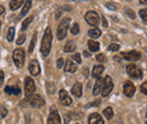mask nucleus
<instances>
[{
	"label": "nucleus",
	"mask_w": 147,
	"mask_h": 124,
	"mask_svg": "<svg viewBox=\"0 0 147 124\" xmlns=\"http://www.w3.org/2000/svg\"><path fill=\"white\" fill-rule=\"evenodd\" d=\"M25 40H26V36L24 35V34H22V35L18 37V40H17V44H18V45H22V44L25 42Z\"/></svg>",
	"instance_id": "nucleus-36"
},
{
	"label": "nucleus",
	"mask_w": 147,
	"mask_h": 124,
	"mask_svg": "<svg viewBox=\"0 0 147 124\" xmlns=\"http://www.w3.org/2000/svg\"><path fill=\"white\" fill-rule=\"evenodd\" d=\"M75 50H76V44L74 43L73 41H69V42H67L65 44V48H63V51L65 52L70 53V52H74Z\"/></svg>",
	"instance_id": "nucleus-20"
},
{
	"label": "nucleus",
	"mask_w": 147,
	"mask_h": 124,
	"mask_svg": "<svg viewBox=\"0 0 147 124\" xmlns=\"http://www.w3.org/2000/svg\"><path fill=\"white\" fill-rule=\"evenodd\" d=\"M5 91L7 94H9V95H15V96L20 94V89L18 87H11V86H7L5 88Z\"/></svg>",
	"instance_id": "nucleus-21"
},
{
	"label": "nucleus",
	"mask_w": 147,
	"mask_h": 124,
	"mask_svg": "<svg viewBox=\"0 0 147 124\" xmlns=\"http://www.w3.org/2000/svg\"><path fill=\"white\" fill-rule=\"evenodd\" d=\"M24 86H25V95H26L27 97H30L31 95H33V92H34V90H35V84H34V80H33L31 77H27V78L25 79Z\"/></svg>",
	"instance_id": "nucleus-7"
},
{
	"label": "nucleus",
	"mask_w": 147,
	"mask_h": 124,
	"mask_svg": "<svg viewBox=\"0 0 147 124\" xmlns=\"http://www.w3.org/2000/svg\"><path fill=\"white\" fill-rule=\"evenodd\" d=\"M14 36H15V28H14V27H10V28L8 29L7 40H8L9 42H13V40H14Z\"/></svg>",
	"instance_id": "nucleus-28"
},
{
	"label": "nucleus",
	"mask_w": 147,
	"mask_h": 124,
	"mask_svg": "<svg viewBox=\"0 0 147 124\" xmlns=\"http://www.w3.org/2000/svg\"><path fill=\"white\" fill-rule=\"evenodd\" d=\"M3 77H5L3 71H0V87H1V86H2V84H3Z\"/></svg>",
	"instance_id": "nucleus-41"
},
{
	"label": "nucleus",
	"mask_w": 147,
	"mask_h": 124,
	"mask_svg": "<svg viewBox=\"0 0 147 124\" xmlns=\"http://www.w3.org/2000/svg\"><path fill=\"white\" fill-rule=\"evenodd\" d=\"M88 124H104V122L98 113H93L88 117Z\"/></svg>",
	"instance_id": "nucleus-14"
},
{
	"label": "nucleus",
	"mask_w": 147,
	"mask_h": 124,
	"mask_svg": "<svg viewBox=\"0 0 147 124\" xmlns=\"http://www.w3.org/2000/svg\"><path fill=\"white\" fill-rule=\"evenodd\" d=\"M135 86H134V84L132 82H130V81H127L126 84H125V86H123V92H125V95L127 96V97H131V96H134V94H135Z\"/></svg>",
	"instance_id": "nucleus-13"
},
{
	"label": "nucleus",
	"mask_w": 147,
	"mask_h": 124,
	"mask_svg": "<svg viewBox=\"0 0 147 124\" xmlns=\"http://www.w3.org/2000/svg\"><path fill=\"white\" fill-rule=\"evenodd\" d=\"M119 49H120V45L117 44V43H112V44H110V45L108 46V50H109V51H118Z\"/></svg>",
	"instance_id": "nucleus-31"
},
{
	"label": "nucleus",
	"mask_w": 147,
	"mask_h": 124,
	"mask_svg": "<svg viewBox=\"0 0 147 124\" xmlns=\"http://www.w3.org/2000/svg\"><path fill=\"white\" fill-rule=\"evenodd\" d=\"M33 16H31V17H28V18H26L24 21H23V24H22V31H25L27 27H28V25L33 21Z\"/></svg>",
	"instance_id": "nucleus-26"
},
{
	"label": "nucleus",
	"mask_w": 147,
	"mask_h": 124,
	"mask_svg": "<svg viewBox=\"0 0 147 124\" xmlns=\"http://www.w3.org/2000/svg\"><path fill=\"white\" fill-rule=\"evenodd\" d=\"M71 92H73L74 96L80 97L82 94H83V86H82V84L80 82H76L73 86V88H71Z\"/></svg>",
	"instance_id": "nucleus-16"
},
{
	"label": "nucleus",
	"mask_w": 147,
	"mask_h": 124,
	"mask_svg": "<svg viewBox=\"0 0 147 124\" xmlns=\"http://www.w3.org/2000/svg\"><path fill=\"white\" fill-rule=\"evenodd\" d=\"M88 36L90 37H92V38H97V37H100L101 36V31L98 29V28H92V29H90L88 31Z\"/></svg>",
	"instance_id": "nucleus-24"
},
{
	"label": "nucleus",
	"mask_w": 147,
	"mask_h": 124,
	"mask_svg": "<svg viewBox=\"0 0 147 124\" xmlns=\"http://www.w3.org/2000/svg\"><path fill=\"white\" fill-rule=\"evenodd\" d=\"M28 71L31 72V74L32 76H38L40 74V64H38V62H37L36 60H32L31 62H30V64H28Z\"/></svg>",
	"instance_id": "nucleus-12"
},
{
	"label": "nucleus",
	"mask_w": 147,
	"mask_h": 124,
	"mask_svg": "<svg viewBox=\"0 0 147 124\" xmlns=\"http://www.w3.org/2000/svg\"><path fill=\"white\" fill-rule=\"evenodd\" d=\"M139 2L142 5H147V0H139Z\"/></svg>",
	"instance_id": "nucleus-44"
},
{
	"label": "nucleus",
	"mask_w": 147,
	"mask_h": 124,
	"mask_svg": "<svg viewBox=\"0 0 147 124\" xmlns=\"http://www.w3.org/2000/svg\"><path fill=\"white\" fill-rule=\"evenodd\" d=\"M85 20L91 25V26H97L100 21V16L95 11H87L85 15Z\"/></svg>",
	"instance_id": "nucleus-6"
},
{
	"label": "nucleus",
	"mask_w": 147,
	"mask_h": 124,
	"mask_svg": "<svg viewBox=\"0 0 147 124\" xmlns=\"http://www.w3.org/2000/svg\"><path fill=\"white\" fill-rule=\"evenodd\" d=\"M103 71H104V67L102 66V64H98V66H95L94 68H93V71H92V77L93 78H98V77H101V74L103 73Z\"/></svg>",
	"instance_id": "nucleus-17"
},
{
	"label": "nucleus",
	"mask_w": 147,
	"mask_h": 124,
	"mask_svg": "<svg viewBox=\"0 0 147 124\" xmlns=\"http://www.w3.org/2000/svg\"><path fill=\"white\" fill-rule=\"evenodd\" d=\"M103 80H104V79H102L101 77L97 78V80H96V82H95V85H94V89H93V95H94V96H97V95L101 92L102 86H103Z\"/></svg>",
	"instance_id": "nucleus-15"
},
{
	"label": "nucleus",
	"mask_w": 147,
	"mask_h": 124,
	"mask_svg": "<svg viewBox=\"0 0 147 124\" xmlns=\"http://www.w3.org/2000/svg\"><path fill=\"white\" fill-rule=\"evenodd\" d=\"M31 6H32V0H25V3H24V6L22 8V11H20V17H24L28 13Z\"/></svg>",
	"instance_id": "nucleus-19"
},
{
	"label": "nucleus",
	"mask_w": 147,
	"mask_h": 124,
	"mask_svg": "<svg viewBox=\"0 0 147 124\" xmlns=\"http://www.w3.org/2000/svg\"><path fill=\"white\" fill-rule=\"evenodd\" d=\"M84 55H85V56H90V55H91V54L88 53V52H87V51H85V52H84Z\"/></svg>",
	"instance_id": "nucleus-45"
},
{
	"label": "nucleus",
	"mask_w": 147,
	"mask_h": 124,
	"mask_svg": "<svg viewBox=\"0 0 147 124\" xmlns=\"http://www.w3.org/2000/svg\"><path fill=\"white\" fill-rule=\"evenodd\" d=\"M76 124H78V123H76Z\"/></svg>",
	"instance_id": "nucleus-48"
},
{
	"label": "nucleus",
	"mask_w": 147,
	"mask_h": 124,
	"mask_svg": "<svg viewBox=\"0 0 147 124\" xmlns=\"http://www.w3.org/2000/svg\"><path fill=\"white\" fill-rule=\"evenodd\" d=\"M0 27H1V21H0Z\"/></svg>",
	"instance_id": "nucleus-46"
},
{
	"label": "nucleus",
	"mask_w": 147,
	"mask_h": 124,
	"mask_svg": "<svg viewBox=\"0 0 147 124\" xmlns=\"http://www.w3.org/2000/svg\"><path fill=\"white\" fill-rule=\"evenodd\" d=\"M51 44H52V32H51V28L48 27L44 32V35L42 38V44H41V53L44 58L48 56L50 53Z\"/></svg>",
	"instance_id": "nucleus-1"
},
{
	"label": "nucleus",
	"mask_w": 147,
	"mask_h": 124,
	"mask_svg": "<svg viewBox=\"0 0 147 124\" xmlns=\"http://www.w3.org/2000/svg\"><path fill=\"white\" fill-rule=\"evenodd\" d=\"M13 60L16 64V67H23L24 66V62H25V52L23 49H16L14 50V53H13Z\"/></svg>",
	"instance_id": "nucleus-3"
},
{
	"label": "nucleus",
	"mask_w": 147,
	"mask_h": 124,
	"mask_svg": "<svg viewBox=\"0 0 147 124\" xmlns=\"http://www.w3.org/2000/svg\"><path fill=\"white\" fill-rule=\"evenodd\" d=\"M105 7L111 9V10H115V9H117V6H115L114 3H111V2H107V3H105Z\"/></svg>",
	"instance_id": "nucleus-38"
},
{
	"label": "nucleus",
	"mask_w": 147,
	"mask_h": 124,
	"mask_svg": "<svg viewBox=\"0 0 147 124\" xmlns=\"http://www.w3.org/2000/svg\"><path fill=\"white\" fill-rule=\"evenodd\" d=\"M48 124H61V120L59 116V113L57 111V108L55 106L51 107L50 109V115L48 119Z\"/></svg>",
	"instance_id": "nucleus-8"
},
{
	"label": "nucleus",
	"mask_w": 147,
	"mask_h": 124,
	"mask_svg": "<svg viewBox=\"0 0 147 124\" xmlns=\"http://www.w3.org/2000/svg\"><path fill=\"white\" fill-rule=\"evenodd\" d=\"M76 70H77V66L71 60H67L66 61V66H65V71L74 73V72H76Z\"/></svg>",
	"instance_id": "nucleus-18"
},
{
	"label": "nucleus",
	"mask_w": 147,
	"mask_h": 124,
	"mask_svg": "<svg viewBox=\"0 0 147 124\" xmlns=\"http://www.w3.org/2000/svg\"><path fill=\"white\" fill-rule=\"evenodd\" d=\"M113 89V81L111 79L110 76H107L103 80V86H102V90H101V94L103 97H107Z\"/></svg>",
	"instance_id": "nucleus-4"
},
{
	"label": "nucleus",
	"mask_w": 147,
	"mask_h": 124,
	"mask_svg": "<svg viewBox=\"0 0 147 124\" xmlns=\"http://www.w3.org/2000/svg\"><path fill=\"white\" fill-rule=\"evenodd\" d=\"M103 115L108 119V120H111L113 117V109L111 107H107L104 111H103Z\"/></svg>",
	"instance_id": "nucleus-25"
},
{
	"label": "nucleus",
	"mask_w": 147,
	"mask_h": 124,
	"mask_svg": "<svg viewBox=\"0 0 147 124\" xmlns=\"http://www.w3.org/2000/svg\"><path fill=\"white\" fill-rule=\"evenodd\" d=\"M3 13H5V8L2 6H0V15H2Z\"/></svg>",
	"instance_id": "nucleus-43"
},
{
	"label": "nucleus",
	"mask_w": 147,
	"mask_h": 124,
	"mask_svg": "<svg viewBox=\"0 0 147 124\" xmlns=\"http://www.w3.org/2000/svg\"><path fill=\"white\" fill-rule=\"evenodd\" d=\"M70 32H71V34H73V35H77V34L79 33V25H78L77 23H75L73 26H71Z\"/></svg>",
	"instance_id": "nucleus-30"
},
{
	"label": "nucleus",
	"mask_w": 147,
	"mask_h": 124,
	"mask_svg": "<svg viewBox=\"0 0 147 124\" xmlns=\"http://www.w3.org/2000/svg\"><path fill=\"white\" fill-rule=\"evenodd\" d=\"M28 103L33 107H41L44 105V99L40 95H31L28 97Z\"/></svg>",
	"instance_id": "nucleus-9"
},
{
	"label": "nucleus",
	"mask_w": 147,
	"mask_h": 124,
	"mask_svg": "<svg viewBox=\"0 0 147 124\" xmlns=\"http://www.w3.org/2000/svg\"><path fill=\"white\" fill-rule=\"evenodd\" d=\"M122 58L128 60V61H137L142 58V54L138 51H130V52H123L122 53Z\"/></svg>",
	"instance_id": "nucleus-11"
},
{
	"label": "nucleus",
	"mask_w": 147,
	"mask_h": 124,
	"mask_svg": "<svg viewBox=\"0 0 147 124\" xmlns=\"http://www.w3.org/2000/svg\"><path fill=\"white\" fill-rule=\"evenodd\" d=\"M142 92L147 95V82H144V84L142 85Z\"/></svg>",
	"instance_id": "nucleus-40"
},
{
	"label": "nucleus",
	"mask_w": 147,
	"mask_h": 124,
	"mask_svg": "<svg viewBox=\"0 0 147 124\" xmlns=\"http://www.w3.org/2000/svg\"><path fill=\"white\" fill-rule=\"evenodd\" d=\"M7 113H8V112H7V109H6L5 107L0 106V116H1V117H6V116H7Z\"/></svg>",
	"instance_id": "nucleus-34"
},
{
	"label": "nucleus",
	"mask_w": 147,
	"mask_h": 124,
	"mask_svg": "<svg viewBox=\"0 0 147 124\" xmlns=\"http://www.w3.org/2000/svg\"><path fill=\"white\" fill-rule=\"evenodd\" d=\"M87 45H88V49L92 51V52H97L98 50H100V43H97V42H95V41H88V43H87Z\"/></svg>",
	"instance_id": "nucleus-22"
},
{
	"label": "nucleus",
	"mask_w": 147,
	"mask_h": 124,
	"mask_svg": "<svg viewBox=\"0 0 147 124\" xmlns=\"http://www.w3.org/2000/svg\"><path fill=\"white\" fill-rule=\"evenodd\" d=\"M96 60H97L98 62H104V61H105V55L102 53L97 54V55H96Z\"/></svg>",
	"instance_id": "nucleus-35"
},
{
	"label": "nucleus",
	"mask_w": 147,
	"mask_h": 124,
	"mask_svg": "<svg viewBox=\"0 0 147 124\" xmlns=\"http://www.w3.org/2000/svg\"><path fill=\"white\" fill-rule=\"evenodd\" d=\"M36 37H37V33L35 32V33L33 34L32 41H31V44H30V46H28V52H30V53H31V52L34 50V46H35V42H36Z\"/></svg>",
	"instance_id": "nucleus-27"
},
{
	"label": "nucleus",
	"mask_w": 147,
	"mask_h": 124,
	"mask_svg": "<svg viewBox=\"0 0 147 124\" xmlns=\"http://www.w3.org/2000/svg\"><path fill=\"white\" fill-rule=\"evenodd\" d=\"M71 58H73V60H75L77 63H80L82 62V58H80V54L79 53H75Z\"/></svg>",
	"instance_id": "nucleus-33"
},
{
	"label": "nucleus",
	"mask_w": 147,
	"mask_h": 124,
	"mask_svg": "<svg viewBox=\"0 0 147 124\" xmlns=\"http://www.w3.org/2000/svg\"><path fill=\"white\" fill-rule=\"evenodd\" d=\"M146 124H147V122H146Z\"/></svg>",
	"instance_id": "nucleus-49"
},
{
	"label": "nucleus",
	"mask_w": 147,
	"mask_h": 124,
	"mask_svg": "<svg viewBox=\"0 0 147 124\" xmlns=\"http://www.w3.org/2000/svg\"><path fill=\"white\" fill-rule=\"evenodd\" d=\"M102 23H103V26H104V27H108V23H107V19H105L104 17L102 18Z\"/></svg>",
	"instance_id": "nucleus-42"
},
{
	"label": "nucleus",
	"mask_w": 147,
	"mask_h": 124,
	"mask_svg": "<svg viewBox=\"0 0 147 124\" xmlns=\"http://www.w3.org/2000/svg\"><path fill=\"white\" fill-rule=\"evenodd\" d=\"M127 72L131 78H136V79H142L143 78V71L139 67L135 66V64H129L127 67Z\"/></svg>",
	"instance_id": "nucleus-5"
},
{
	"label": "nucleus",
	"mask_w": 147,
	"mask_h": 124,
	"mask_svg": "<svg viewBox=\"0 0 147 124\" xmlns=\"http://www.w3.org/2000/svg\"><path fill=\"white\" fill-rule=\"evenodd\" d=\"M63 63H65L63 59H62V58H60V59L57 61V67H58V69H61V68L63 67Z\"/></svg>",
	"instance_id": "nucleus-37"
},
{
	"label": "nucleus",
	"mask_w": 147,
	"mask_h": 124,
	"mask_svg": "<svg viewBox=\"0 0 147 124\" xmlns=\"http://www.w3.org/2000/svg\"><path fill=\"white\" fill-rule=\"evenodd\" d=\"M139 16L142 17L143 21L147 23V8H143L139 10Z\"/></svg>",
	"instance_id": "nucleus-29"
},
{
	"label": "nucleus",
	"mask_w": 147,
	"mask_h": 124,
	"mask_svg": "<svg viewBox=\"0 0 147 124\" xmlns=\"http://www.w3.org/2000/svg\"><path fill=\"white\" fill-rule=\"evenodd\" d=\"M125 13H126V15H128V16L131 18V19H135V18H136V15H135L134 10H131L130 8H127V9L125 10Z\"/></svg>",
	"instance_id": "nucleus-32"
},
{
	"label": "nucleus",
	"mask_w": 147,
	"mask_h": 124,
	"mask_svg": "<svg viewBox=\"0 0 147 124\" xmlns=\"http://www.w3.org/2000/svg\"><path fill=\"white\" fill-rule=\"evenodd\" d=\"M69 23H70V18L69 17H66L65 19L61 20V23L59 24L58 29H57L58 40H63L67 36V31H68V27H69Z\"/></svg>",
	"instance_id": "nucleus-2"
},
{
	"label": "nucleus",
	"mask_w": 147,
	"mask_h": 124,
	"mask_svg": "<svg viewBox=\"0 0 147 124\" xmlns=\"http://www.w3.org/2000/svg\"><path fill=\"white\" fill-rule=\"evenodd\" d=\"M24 1H25V0H11L10 3H9L10 9H11V10H16V9H18L19 7L24 3Z\"/></svg>",
	"instance_id": "nucleus-23"
},
{
	"label": "nucleus",
	"mask_w": 147,
	"mask_h": 124,
	"mask_svg": "<svg viewBox=\"0 0 147 124\" xmlns=\"http://www.w3.org/2000/svg\"><path fill=\"white\" fill-rule=\"evenodd\" d=\"M59 101H60V103H61L62 105H65V106H69V105L73 103V101H71V98L69 97L68 92H67L66 90H63V89H61V90L59 91Z\"/></svg>",
	"instance_id": "nucleus-10"
},
{
	"label": "nucleus",
	"mask_w": 147,
	"mask_h": 124,
	"mask_svg": "<svg viewBox=\"0 0 147 124\" xmlns=\"http://www.w3.org/2000/svg\"><path fill=\"white\" fill-rule=\"evenodd\" d=\"M55 90V85L52 84H48V92L49 94H53Z\"/></svg>",
	"instance_id": "nucleus-39"
},
{
	"label": "nucleus",
	"mask_w": 147,
	"mask_h": 124,
	"mask_svg": "<svg viewBox=\"0 0 147 124\" xmlns=\"http://www.w3.org/2000/svg\"><path fill=\"white\" fill-rule=\"evenodd\" d=\"M146 117H147V112H146Z\"/></svg>",
	"instance_id": "nucleus-47"
}]
</instances>
